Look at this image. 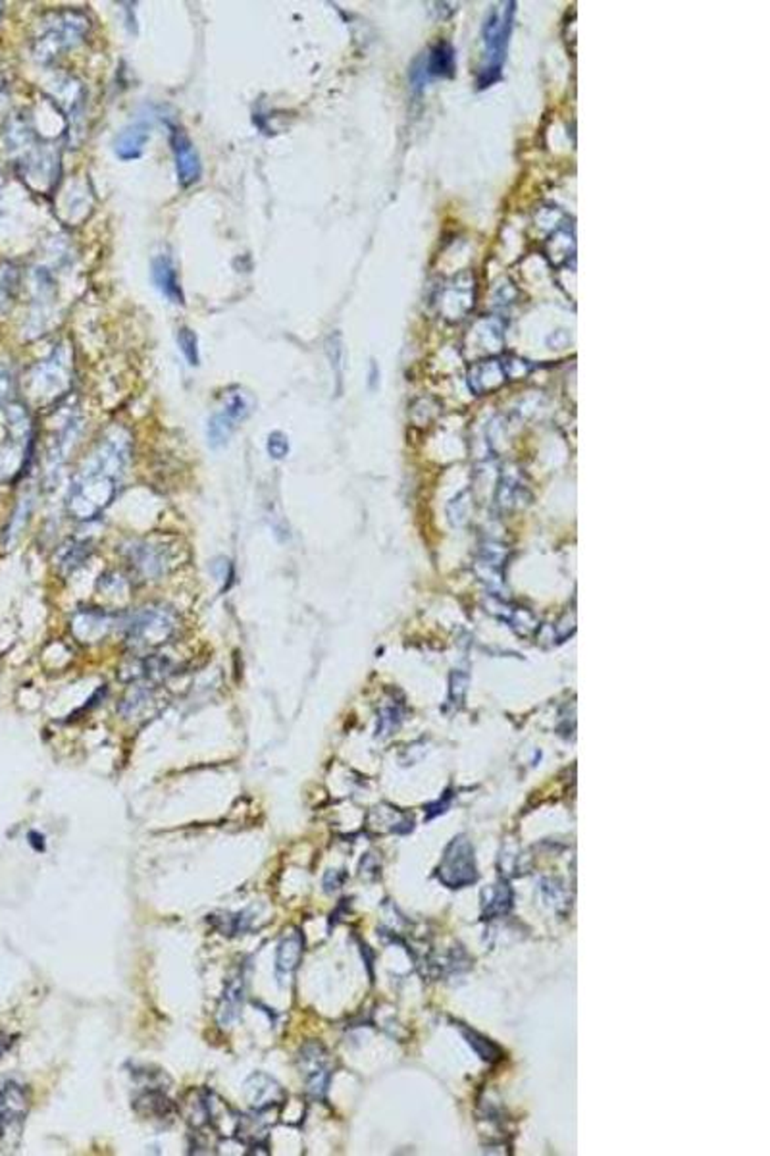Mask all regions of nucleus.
<instances>
[{"mask_svg": "<svg viewBox=\"0 0 770 1156\" xmlns=\"http://www.w3.org/2000/svg\"><path fill=\"white\" fill-rule=\"evenodd\" d=\"M130 463V440L116 432L102 440L83 463L66 497V509L76 521H91L107 509L118 494Z\"/></svg>", "mask_w": 770, "mask_h": 1156, "instance_id": "nucleus-1", "label": "nucleus"}, {"mask_svg": "<svg viewBox=\"0 0 770 1156\" xmlns=\"http://www.w3.org/2000/svg\"><path fill=\"white\" fill-rule=\"evenodd\" d=\"M126 638L135 655L152 653L166 646L180 629V619L172 608L151 603L137 609L126 620Z\"/></svg>", "mask_w": 770, "mask_h": 1156, "instance_id": "nucleus-2", "label": "nucleus"}, {"mask_svg": "<svg viewBox=\"0 0 770 1156\" xmlns=\"http://www.w3.org/2000/svg\"><path fill=\"white\" fill-rule=\"evenodd\" d=\"M185 547L178 538L152 536L133 540L124 547V556L133 571L147 580L161 578L183 561Z\"/></svg>", "mask_w": 770, "mask_h": 1156, "instance_id": "nucleus-3", "label": "nucleus"}, {"mask_svg": "<svg viewBox=\"0 0 770 1156\" xmlns=\"http://www.w3.org/2000/svg\"><path fill=\"white\" fill-rule=\"evenodd\" d=\"M29 1089L17 1079L0 1081V1154H14L22 1145L29 1112Z\"/></svg>", "mask_w": 770, "mask_h": 1156, "instance_id": "nucleus-4", "label": "nucleus"}, {"mask_svg": "<svg viewBox=\"0 0 770 1156\" xmlns=\"http://www.w3.org/2000/svg\"><path fill=\"white\" fill-rule=\"evenodd\" d=\"M297 1066H299L307 1093L312 1099H324L329 1089L331 1074H334V1064H331L328 1048L318 1041H307L297 1052Z\"/></svg>", "mask_w": 770, "mask_h": 1156, "instance_id": "nucleus-5", "label": "nucleus"}, {"mask_svg": "<svg viewBox=\"0 0 770 1156\" xmlns=\"http://www.w3.org/2000/svg\"><path fill=\"white\" fill-rule=\"evenodd\" d=\"M440 877L445 885L453 889L466 887L478 879L474 852H472L470 842L464 837H457L447 847L440 866Z\"/></svg>", "mask_w": 770, "mask_h": 1156, "instance_id": "nucleus-6", "label": "nucleus"}, {"mask_svg": "<svg viewBox=\"0 0 770 1156\" xmlns=\"http://www.w3.org/2000/svg\"><path fill=\"white\" fill-rule=\"evenodd\" d=\"M166 705L164 694L156 684H137L133 686L126 698L120 703V713L130 721H145L152 715L161 713Z\"/></svg>", "mask_w": 770, "mask_h": 1156, "instance_id": "nucleus-7", "label": "nucleus"}, {"mask_svg": "<svg viewBox=\"0 0 770 1156\" xmlns=\"http://www.w3.org/2000/svg\"><path fill=\"white\" fill-rule=\"evenodd\" d=\"M245 1095L253 1110H276L287 1100L282 1085L265 1072H255L245 1081Z\"/></svg>", "mask_w": 770, "mask_h": 1156, "instance_id": "nucleus-8", "label": "nucleus"}, {"mask_svg": "<svg viewBox=\"0 0 770 1156\" xmlns=\"http://www.w3.org/2000/svg\"><path fill=\"white\" fill-rule=\"evenodd\" d=\"M245 991H247V972H245V965H239V968L225 979L224 985V993L220 996V1005H218V1026L220 1027H232L241 1015V1008L245 1003Z\"/></svg>", "mask_w": 770, "mask_h": 1156, "instance_id": "nucleus-9", "label": "nucleus"}, {"mask_svg": "<svg viewBox=\"0 0 770 1156\" xmlns=\"http://www.w3.org/2000/svg\"><path fill=\"white\" fill-rule=\"evenodd\" d=\"M303 953H305V937L301 933V929H293L291 933H287L282 943L277 944V953H276V975L279 977V981H284L286 977H291L299 963L303 960Z\"/></svg>", "mask_w": 770, "mask_h": 1156, "instance_id": "nucleus-10", "label": "nucleus"}, {"mask_svg": "<svg viewBox=\"0 0 770 1156\" xmlns=\"http://www.w3.org/2000/svg\"><path fill=\"white\" fill-rule=\"evenodd\" d=\"M173 152H176V168L182 185H192L201 178V162L199 154L189 141V137L182 131L173 133Z\"/></svg>", "mask_w": 770, "mask_h": 1156, "instance_id": "nucleus-11", "label": "nucleus"}, {"mask_svg": "<svg viewBox=\"0 0 770 1156\" xmlns=\"http://www.w3.org/2000/svg\"><path fill=\"white\" fill-rule=\"evenodd\" d=\"M114 629V617L102 611H81L72 620V630L81 642H97Z\"/></svg>", "mask_w": 770, "mask_h": 1156, "instance_id": "nucleus-12", "label": "nucleus"}, {"mask_svg": "<svg viewBox=\"0 0 770 1156\" xmlns=\"http://www.w3.org/2000/svg\"><path fill=\"white\" fill-rule=\"evenodd\" d=\"M145 1087H147V1091H143L141 1095H139L133 1100V1109L141 1116H145V1118L172 1120L176 1109H173L172 1100L164 1095V1091L156 1089V1087H161V1085H152L151 1083V1085H145Z\"/></svg>", "mask_w": 770, "mask_h": 1156, "instance_id": "nucleus-13", "label": "nucleus"}, {"mask_svg": "<svg viewBox=\"0 0 770 1156\" xmlns=\"http://www.w3.org/2000/svg\"><path fill=\"white\" fill-rule=\"evenodd\" d=\"M152 278L154 284L172 303H183V293L180 287L178 272L173 268L168 256H156L152 261Z\"/></svg>", "mask_w": 770, "mask_h": 1156, "instance_id": "nucleus-14", "label": "nucleus"}, {"mask_svg": "<svg viewBox=\"0 0 770 1156\" xmlns=\"http://www.w3.org/2000/svg\"><path fill=\"white\" fill-rule=\"evenodd\" d=\"M149 141V130L145 126H133L121 131L116 137V154L120 159L131 161L141 157V152Z\"/></svg>", "mask_w": 770, "mask_h": 1156, "instance_id": "nucleus-15", "label": "nucleus"}, {"mask_svg": "<svg viewBox=\"0 0 770 1156\" xmlns=\"http://www.w3.org/2000/svg\"><path fill=\"white\" fill-rule=\"evenodd\" d=\"M253 913L249 910L235 913H213L208 922L213 923L224 937H239L245 935L253 927Z\"/></svg>", "mask_w": 770, "mask_h": 1156, "instance_id": "nucleus-16", "label": "nucleus"}, {"mask_svg": "<svg viewBox=\"0 0 770 1156\" xmlns=\"http://www.w3.org/2000/svg\"><path fill=\"white\" fill-rule=\"evenodd\" d=\"M91 551H93L91 544L78 542V540H68L58 549L57 565H58V568H60L62 573H74L78 567H81L85 563V559H89Z\"/></svg>", "mask_w": 770, "mask_h": 1156, "instance_id": "nucleus-17", "label": "nucleus"}, {"mask_svg": "<svg viewBox=\"0 0 770 1156\" xmlns=\"http://www.w3.org/2000/svg\"><path fill=\"white\" fill-rule=\"evenodd\" d=\"M253 411H255V400L251 398L249 393H245V391L239 390V391H234V393L227 395L225 405L222 409V415L237 426V422L247 421L251 417Z\"/></svg>", "mask_w": 770, "mask_h": 1156, "instance_id": "nucleus-18", "label": "nucleus"}, {"mask_svg": "<svg viewBox=\"0 0 770 1156\" xmlns=\"http://www.w3.org/2000/svg\"><path fill=\"white\" fill-rule=\"evenodd\" d=\"M487 894H492V899H487V896H485V901H484V913H485L487 918L503 916V913H506V911L511 910V906H513L511 904L513 902V892L505 883H497L495 887H492V889L487 890Z\"/></svg>", "mask_w": 770, "mask_h": 1156, "instance_id": "nucleus-19", "label": "nucleus"}, {"mask_svg": "<svg viewBox=\"0 0 770 1156\" xmlns=\"http://www.w3.org/2000/svg\"><path fill=\"white\" fill-rule=\"evenodd\" d=\"M235 430V424L227 421L222 412L213 417V421L208 422V442L213 447H220L224 443H227L230 440L232 432Z\"/></svg>", "mask_w": 770, "mask_h": 1156, "instance_id": "nucleus-20", "label": "nucleus"}, {"mask_svg": "<svg viewBox=\"0 0 770 1156\" xmlns=\"http://www.w3.org/2000/svg\"><path fill=\"white\" fill-rule=\"evenodd\" d=\"M178 343L180 349L183 353V357L187 359V362L191 367L199 365V348H197V336L189 328H180L178 332Z\"/></svg>", "mask_w": 770, "mask_h": 1156, "instance_id": "nucleus-21", "label": "nucleus"}, {"mask_svg": "<svg viewBox=\"0 0 770 1156\" xmlns=\"http://www.w3.org/2000/svg\"><path fill=\"white\" fill-rule=\"evenodd\" d=\"M401 710L399 705H388L385 710H381L380 713V724H378V734L380 736H388L393 734V731L401 724Z\"/></svg>", "mask_w": 770, "mask_h": 1156, "instance_id": "nucleus-22", "label": "nucleus"}, {"mask_svg": "<svg viewBox=\"0 0 770 1156\" xmlns=\"http://www.w3.org/2000/svg\"><path fill=\"white\" fill-rule=\"evenodd\" d=\"M466 684H468V677L466 672L463 671H454L451 675V688H449V696L453 703H461L464 700V693H466Z\"/></svg>", "mask_w": 770, "mask_h": 1156, "instance_id": "nucleus-23", "label": "nucleus"}, {"mask_svg": "<svg viewBox=\"0 0 770 1156\" xmlns=\"http://www.w3.org/2000/svg\"><path fill=\"white\" fill-rule=\"evenodd\" d=\"M268 453L274 459H284L289 453V440L282 432H272L268 436Z\"/></svg>", "mask_w": 770, "mask_h": 1156, "instance_id": "nucleus-24", "label": "nucleus"}, {"mask_svg": "<svg viewBox=\"0 0 770 1156\" xmlns=\"http://www.w3.org/2000/svg\"><path fill=\"white\" fill-rule=\"evenodd\" d=\"M29 842H31V847H33L35 850H37V852L45 850V837H43V835H39L37 831H31V833H29Z\"/></svg>", "mask_w": 770, "mask_h": 1156, "instance_id": "nucleus-25", "label": "nucleus"}]
</instances>
